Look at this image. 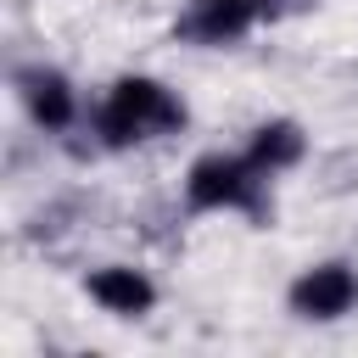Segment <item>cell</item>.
Returning a JSON list of instances; mask_svg holds the SVG:
<instances>
[{
	"mask_svg": "<svg viewBox=\"0 0 358 358\" xmlns=\"http://www.w3.org/2000/svg\"><path fill=\"white\" fill-rule=\"evenodd\" d=\"M185 123V101L157 84V78H117L106 106L95 112V134L106 145H134V140H157V134H173Z\"/></svg>",
	"mask_w": 358,
	"mask_h": 358,
	"instance_id": "1",
	"label": "cell"
},
{
	"mask_svg": "<svg viewBox=\"0 0 358 358\" xmlns=\"http://www.w3.org/2000/svg\"><path fill=\"white\" fill-rule=\"evenodd\" d=\"M185 196L190 207H246V213H263V173L252 168V157H201L185 179Z\"/></svg>",
	"mask_w": 358,
	"mask_h": 358,
	"instance_id": "2",
	"label": "cell"
},
{
	"mask_svg": "<svg viewBox=\"0 0 358 358\" xmlns=\"http://www.w3.org/2000/svg\"><path fill=\"white\" fill-rule=\"evenodd\" d=\"M358 302V274L347 268V263H319V268H308L296 285H291V308L302 313V319H336V313H347Z\"/></svg>",
	"mask_w": 358,
	"mask_h": 358,
	"instance_id": "3",
	"label": "cell"
},
{
	"mask_svg": "<svg viewBox=\"0 0 358 358\" xmlns=\"http://www.w3.org/2000/svg\"><path fill=\"white\" fill-rule=\"evenodd\" d=\"M252 22H257V0H190V11L173 22V34L190 45H229Z\"/></svg>",
	"mask_w": 358,
	"mask_h": 358,
	"instance_id": "4",
	"label": "cell"
},
{
	"mask_svg": "<svg viewBox=\"0 0 358 358\" xmlns=\"http://www.w3.org/2000/svg\"><path fill=\"white\" fill-rule=\"evenodd\" d=\"M90 296H95L106 313H123V319H134V313H145V308L157 302V285H151L140 268H123V263H112V268H95V274H90Z\"/></svg>",
	"mask_w": 358,
	"mask_h": 358,
	"instance_id": "5",
	"label": "cell"
},
{
	"mask_svg": "<svg viewBox=\"0 0 358 358\" xmlns=\"http://www.w3.org/2000/svg\"><path fill=\"white\" fill-rule=\"evenodd\" d=\"M17 84H22L28 112H34L45 129H67V123H73V90H67V78H62V73L34 67V73H22Z\"/></svg>",
	"mask_w": 358,
	"mask_h": 358,
	"instance_id": "6",
	"label": "cell"
},
{
	"mask_svg": "<svg viewBox=\"0 0 358 358\" xmlns=\"http://www.w3.org/2000/svg\"><path fill=\"white\" fill-rule=\"evenodd\" d=\"M302 151H308V140H302V129L291 123V117H274V123H263L257 134H252V168L257 173H280V168H291V162H302Z\"/></svg>",
	"mask_w": 358,
	"mask_h": 358,
	"instance_id": "7",
	"label": "cell"
},
{
	"mask_svg": "<svg viewBox=\"0 0 358 358\" xmlns=\"http://www.w3.org/2000/svg\"><path fill=\"white\" fill-rule=\"evenodd\" d=\"M285 6H296V0H257V17H280Z\"/></svg>",
	"mask_w": 358,
	"mask_h": 358,
	"instance_id": "8",
	"label": "cell"
}]
</instances>
